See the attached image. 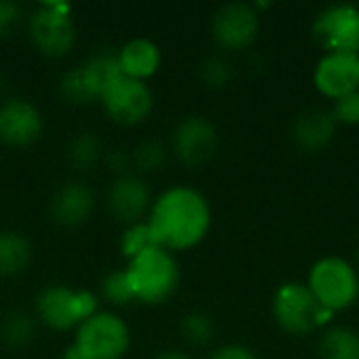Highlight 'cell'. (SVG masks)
<instances>
[{
    "mask_svg": "<svg viewBox=\"0 0 359 359\" xmlns=\"http://www.w3.org/2000/svg\"><path fill=\"white\" fill-rule=\"evenodd\" d=\"M145 221L158 246L183 252L204 242L210 231L212 210L206 196L196 187L172 185L154 198Z\"/></svg>",
    "mask_w": 359,
    "mask_h": 359,
    "instance_id": "6da1fadb",
    "label": "cell"
},
{
    "mask_svg": "<svg viewBox=\"0 0 359 359\" xmlns=\"http://www.w3.org/2000/svg\"><path fill=\"white\" fill-rule=\"evenodd\" d=\"M124 273L135 303L147 307H160L168 303L181 286V265L175 252L162 246L147 248L145 252L126 261Z\"/></svg>",
    "mask_w": 359,
    "mask_h": 359,
    "instance_id": "7a4b0ae2",
    "label": "cell"
},
{
    "mask_svg": "<svg viewBox=\"0 0 359 359\" xmlns=\"http://www.w3.org/2000/svg\"><path fill=\"white\" fill-rule=\"evenodd\" d=\"M97 311H101V305L93 290L61 282L42 286L34 299V316L50 332H72Z\"/></svg>",
    "mask_w": 359,
    "mask_h": 359,
    "instance_id": "3957f363",
    "label": "cell"
},
{
    "mask_svg": "<svg viewBox=\"0 0 359 359\" xmlns=\"http://www.w3.org/2000/svg\"><path fill=\"white\" fill-rule=\"evenodd\" d=\"M34 48L48 59L67 57L78 42L74 8L65 0H42L25 17Z\"/></svg>",
    "mask_w": 359,
    "mask_h": 359,
    "instance_id": "277c9868",
    "label": "cell"
},
{
    "mask_svg": "<svg viewBox=\"0 0 359 359\" xmlns=\"http://www.w3.org/2000/svg\"><path fill=\"white\" fill-rule=\"evenodd\" d=\"M72 347L82 359H124L133 347V330L120 313L101 309L74 330Z\"/></svg>",
    "mask_w": 359,
    "mask_h": 359,
    "instance_id": "5b68a950",
    "label": "cell"
},
{
    "mask_svg": "<svg viewBox=\"0 0 359 359\" xmlns=\"http://www.w3.org/2000/svg\"><path fill=\"white\" fill-rule=\"evenodd\" d=\"M271 311H273L278 326L292 337L311 334L320 326L330 322V318L334 316L332 311L324 309L316 301L307 284H301V282L282 284L273 294Z\"/></svg>",
    "mask_w": 359,
    "mask_h": 359,
    "instance_id": "8992f818",
    "label": "cell"
},
{
    "mask_svg": "<svg viewBox=\"0 0 359 359\" xmlns=\"http://www.w3.org/2000/svg\"><path fill=\"white\" fill-rule=\"evenodd\" d=\"M307 288L324 309L337 313L349 309L358 301L359 276L349 261L326 257L309 269Z\"/></svg>",
    "mask_w": 359,
    "mask_h": 359,
    "instance_id": "52a82bcc",
    "label": "cell"
},
{
    "mask_svg": "<svg viewBox=\"0 0 359 359\" xmlns=\"http://www.w3.org/2000/svg\"><path fill=\"white\" fill-rule=\"evenodd\" d=\"M99 103L111 122L120 126H137L151 116L156 97L147 82L120 76L105 88Z\"/></svg>",
    "mask_w": 359,
    "mask_h": 359,
    "instance_id": "ba28073f",
    "label": "cell"
},
{
    "mask_svg": "<svg viewBox=\"0 0 359 359\" xmlns=\"http://www.w3.org/2000/svg\"><path fill=\"white\" fill-rule=\"evenodd\" d=\"M219 149L217 126L200 114L185 116L172 130L170 154L187 168L206 166Z\"/></svg>",
    "mask_w": 359,
    "mask_h": 359,
    "instance_id": "9c48e42d",
    "label": "cell"
},
{
    "mask_svg": "<svg viewBox=\"0 0 359 359\" xmlns=\"http://www.w3.org/2000/svg\"><path fill=\"white\" fill-rule=\"evenodd\" d=\"M44 135V116L40 107L21 95L0 101V145L11 149H27Z\"/></svg>",
    "mask_w": 359,
    "mask_h": 359,
    "instance_id": "30bf717a",
    "label": "cell"
},
{
    "mask_svg": "<svg viewBox=\"0 0 359 359\" xmlns=\"http://www.w3.org/2000/svg\"><path fill=\"white\" fill-rule=\"evenodd\" d=\"M311 34L328 53L359 55V8L353 4H330L322 8Z\"/></svg>",
    "mask_w": 359,
    "mask_h": 359,
    "instance_id": "8fae6325",
    "label": "cell"
},
{
    "mask_svg": "<svg viewBox=\"0 0 359 359\" xmlns=\"http://www.w3.org/2000/svg\"><path fill=\"white\" fill-rule=\"evenodd\" d=\"M210 34L217 46L225 50H244L259 34V13L248 2H227L215 11Z\"/></svg>",
    "mask_w": 359,
    "mask_h": 359,
    "instance_id": "7c38bea8",
    "label": "cell"
},
{
    "mask_svg": "<svg viewBox=\"0 0 359 359\" xmlns=\"http://www.w3.org/2000/svg\"><path fill=\"white\" fill-rule=\"evenodd\" d=\"M151 202H154V196H151V187L147 179L135 172L111 179L107 194H105V206L109 215L124 227L145 221L149 215Z\"/></svg>",
    "mask_w": 359,
    "mask_h": 359,
    "instance_id": "4fadbf2b",
    "label": "cell"
},
{
    "mask_svg": "<svg viewBox=\"0 0 359 359\" xmlns=\"http://www.w3.org/2000/svg\"><path fill=\"white\" fill-rule=\"evenodd\" d=\"M97 206L95 191L84 181H67L59 185L48 200V217L65 229L82 227L90 221Z\"/></svg>",
    "mask_w": 359,
    "mask_h": 359,
    "instance_id": "5bb4252c",
    "label": "cell"
},
{
    "mask_svg": "<svg viewBox=\"0 0 359 359\" xmlns=\"http://www.w3.org/2000/svg\"><path fill=\"white\" fill-rule=\"evenodd\" d=\"M316 88L330 99H341L359 90V55L326 53L313 74Z\"/></svg>",
    "mask_w": 359,
    "mask_h": 359,
    "instance_id": "9a60e30c",
    "label": "cell"
},
{
    "mask_svg": "<svg viewBox=\"0 0 359 359\" xmlns=\"http://www.w3.org/2000/svg\"><path fill=\"white\" fill-rule=\"evenodd\" d=\"M116 57H118L122 76L141 80V82L151 80L162 67V48L158 46L156 40H151L147 36L128 38L116 50Z\"/></svg>",
    "mask_w": 359,
    "mask_h": 359,
    "instance_id": "2e32d148",
    "label": "cell"
},
{
    "mask_svg": "<svg viewBox=\"0 0 359 359\" xmlns=\"http://www.w3.org/2000/svg\"><path fill=\"white\" fill-rule=\"evenodd\" d=\"M337 133V120L332 111L322 107L305 109L297 116L292 124V139L305 151L324 149Z\"/></svg>",
    "mask_w": 359,
    "mask_h": 359,
    "instance_id": "e0dca14e",
    "label": "cell"
},
{
    "mask_svg": "<svg viewBox=\"0 0 359 359\" xmlns=\"http://www.w3.org/2000/svg\"><path fill=\"white\" fill-rule=\"evenodd\" d=\"M34 259L29 238L17 229H0V280L21 276Z\"/></svg>",
    "mask_w": 359,
    "mask_h": 359,
    "instance_id": "ac0fdd59",
    "label": "cell"
},
{
    "mask_svg": "<svg viewBox=\"0 0 359 359\" xmlns=\"http://www.w3.org/2000/svg\"><path fill=\"white\" fill-rule=\"evenodd\" d=\"M103 156H105V145L101 137L90 128H82L74 133L65 143V160L76 172L95 170L99 164H103Z\"/></svg>",
    "mask_w": 359,
    "mask_h": 359,
    "instance_id": "d6986e66",
    "label": "cell"
},
{
    "mask_svg": "<svg viewBox=\"0 0 359 359\" xmlns=\"http://www.w3.org/2000/svg\"><path fill=\"white\" fill-rule=\"evenodd\" d=\"M38 328L40 324L32 311L11 309L0 320V341L8 351H23L36 341Z\"/></svg>",
    "mask_w": 359,
    "mask_h": 359,
    "instance_id": "ffe728a7",
    "label": "cell"
},
{
    "mask_svg": "<svg viewBox=\"0 0 359 359\" xmlns=\"http://www.w3.org/2000/svg\"><path fill=\"white\" fill-rule=\"evenodd\" d=\"M80 65H82L95 95H97V103H99L101 95L105 93V88L122 76L116 50H109V48H103V50L88 55Z\"/></svg>",
    "mask_w": 359,
    "mask_h": 359,
    "instance_id": "44dd1931",
    "label": "cell"
},
{
    "mask_svg": "<svg viewBox=\"0 0 359 359\" xmlns=\"http://www.w3.org/2000/svg\"><path fill=\"white\" fill-rule=\"evenodd\" d=\"M320 359H359V332L349 326L328 328L318 343Z\"/></svg>",
    "mask_w": 359,
    "mask_h": 359,
    "instance_id": "7402d4cb",
    "label": "cell"
},
{
    "mask_svg": "<svg viewBox=\"0 0 359 359\" xmlns=\"http://www.w3.org/2000/svg\"><path fill=\"white\" fill-rule=\"evenodd\" d=\"M170 158V147L156 137L141 139L133 149H130V160H133V172L135 175H154L160 172Z\"/></svg>",
    "mask_w": 359,
    "mask_h": 359,
    "instance_id": "603a6c76",
    "label": "cell"
},
{
    "mask_svg": "<svg viewBox=\"0 0 359 359\" xmlns=\"http://www.w3.org/2000/svg\"><path fill=\"white\" fill-rule=\"evenodd\" d=\"M57 90L59 97L69 103V105H90L97 103V95L82 69V65H72L69 69H65L57 82Z\"/></svg>",
    "mask_w": 359,
    "mask_h": 359,
    "instance_id": "cb8c5ba5",
    "label": "cell"
},
{
    "mask_svg": "<svg viewBox=\"0 0 359 359\" xmlns=\"http://www.w3.org/2000/svg\"><path fill=\"white\" fill-rule=\"evenodd\" d=\"M179 332L183 337V341L191 347H208L215 341L217 334V326L212 316H208L206 311H189L181 318L179 322Z\"/></svg>",
    "mask_w": 359,
    "mask_h": 359,
    "instance_id": "d4e9b609",
    "label": "cell"
},
{
    "mask_svg": "<svg viewBox=\"0 0 359 359\" xmlns=\"http://www.w3.org/2000/svg\"><path fill=\"white\" fill-rule=\"evenodd\" d=\"M158 246L156 244V238L147 225V221H139V223H133V225H126L120 233V240H118V248L122 252V257L126 261L135 259L137 255L145 252L147 248H154Z\"/></svg>",
    "mask_w": 359,
    "mask_h": 359,
    "instance_id": "484cf974",
    "label": "cell"
},
{
    "mask_svg": "<svg viewBox=\"0 0 359 359\" xmlns=\"http://www.w3.org/2000/svg\"><path fill=\"white\" fill-rule=\"evenodd\" d=\"M198 76L202 84L210 90H221L233 80V67L231 63L221 55H208L198 65Z\"/></svg>",
    "mask_w": 359,
    "mask_h": 359,
    "instance_id": "4316f807",
    "label": "cell"
},
{
    "mask_svg": "<svg viewBox=\"0 0 359 359\" xmlns=\"http://www.w3.org/2000/svg\"><path fill=\"white\" fill-rule=\"evenodd\" d=\"M101 297L105 303H109L111 307H128L130 303H135V297H133V290L128 286V280H126V273L124 269H111L103 276L101 280Z\"/></svg>",
    "mask_w": 359,
    "mask_h": 359,
    "instance_id": "83f0119b",
    "label": "cell"
},
{
    "mask_svg": "<svg viewBox=\"0 0 359 359\" xmlns=\"http://www.w3.org/2000/svg\"><path fill=\"white\" fill-rule=\"evenodd\" d=\"M25 11L15 0H0V40L11 38L21 23H25Z\"/></svg>",
    "mask_w": 359,
    "mask_h": 359,
    "instance_id": "f1b7e54d",
    "label": "cell"
},
{
    "mask_svg": "<svg viewBox=\"0 0 359 359\" xmlns=\"http://www.w3.org/2000/svg\"><path fill=\"white\" fill-rule=\"evenodd\" d=\"M332 116H334L337 124H345V126L359 124V90H353V93L337 99L334 107H332Z\"/></svg>",
    "mask_w": 359,
    "mask_h": 359,
    "instance_id": "f546056e",
    "label": "cell"
},
{
    "mask_svg": "<svg viewBox=\"0 0 359 359\" xmlns=\"http://www.w3.org/2000/svg\"><path fill=\"white\" fill-rule=\"evenodd\" d=\"M103 166L107 168V172L111 175V179H116V177H124V175H130V172H133L130 149H122V147L105 149Z\"/></svg>",
    "mask_w": 359,
    "mask_h": 359,
    "instance_id": "4dcf8cb0",
    "label": "cell"
},
{
    "mask_svg": "<svg viewBox=\"0 0 359 359\" xmlns=\"http://www.w3.org/2000/svg\"><path fill=\"white\" fill-rule=\"evenodd\" d=\"M208 359H259L252 349L244 345H223L219 347Z\"/></svg>",
    "mask_w": 359,
    "mask_h": 359,
    "instance_id": "1f68e13d",
    "label": "cell"
},
{
    "mask_svg": "<svg viewBox=\"0 0 359 359\" xmlns=\"http://www.w3.org/2000/svg\"><path fill=\"white\" fill-rule=\"evenodd\" d=\"M151 359H191L185 351L181 349H164V351H158Z\"/></svg>",
    "mask_w": 359,
    "mask_h": 359,
    "instance_id": "d6a6232c",
    "label": "cell"
},
{
    "mask_svg": "<svg viewBox=\"0 0 359 359\" xmlns=\"http://www.w3.org/2000/svg\"><path fill=\"white\" fill-rule=\"evenodd\" d=\"M61 359H82V358L74 351V347H72V345H67V347L63 349V353H61Z\"/></svg>",
    "mask_w": 359,
    "mask_h": 359,
    "instance_id": "836d02e7",
    "label": "cell"
},
{
    "mask_svg": "<svg viewBox=\"0 0 359 359\" xmlns=\"http://www.w3.org/2000/svg\"><path fill=\"white\" fill-rule=\"evenodd\" d=\"M358 263H359V248H358Z\"/></svg>",
    "mask_w": 359,
    "mask_h": 359,
    "instance_id": "e575fe53",
    "label": "cell"
}]
</instances>
